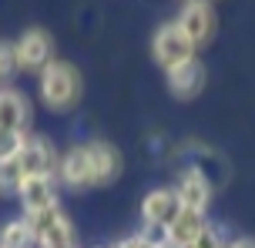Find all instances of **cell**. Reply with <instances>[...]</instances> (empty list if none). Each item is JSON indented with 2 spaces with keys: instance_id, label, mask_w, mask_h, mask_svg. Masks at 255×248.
<instances>
[{
  "instance_id": "obj_1",
  "label": "cell",
  "mask_w": 255,
  "mask_h": 248,
  "mask_svg": "<svg viewBox=\"0 0 255 248\" xmlns=\"http://www.w3.org/2000/svg\"><path fill=\"white\" fill-rule=\"evenodd\" d=\"M37 104L47 114H71L84 101V74L74 61L54 57L51 64L37 74Z\"/></svg>"
},
{
  "instance_id": "obj_2",
  "label": "cell",
  "mask_w": 255,
  "mask_h": 248,
  "mask_svg": "<svg viewBox=\"0 0 255 248\" xmlns=\"http://www.w3.org/2000/svg\"><path fill=\"white\" fill-rule=\"evenodd\" d=\"M34 134V101L17 84H0V165H7Z\"/></svg>"
},
{
  "instance_id": "obj_3",
  "label": "cell",
  "mask_w": 255,
  "mask_h": 248,
  "mask_svg": "<svg viewBox=\"0 0 255 248\" xmlns=\"http://www.w3.org/2000/svg\"><path fill=\"white\" fill-rule=\"evenodd\" d=\"M10 195L20 205L17 215H24L30 225H37L40 218H47V215H54V211L61 208V188L54 181V174H27V178H17Z\"/></svg>"
},
{
  "instance_id": "obj_4",
  "label": "cell",
  "mask_w": 255,
  "mask_h": 248,
  "mask_svg": "<svg viewBox=\"0 0 255 248\" xmlns=\"http://www.w3.org/2000/svg\"><path fill=\"white\" fill-rule=\"evenodd\" d=\"M195 57H198V47L191 44V37L178 27L175 17H168V20H161V24L154 27L151 61H154V67H158L161 74L171 71V67H178V64H188V61H195Z\"/></svg>"
},
{
  "instance_id": "obj_5",
  "label": "cell",
  "mask_w": 255,
  "mask_h": 248,
  "mask_svg": "<svg viewBox=\"0 0 255 248\" xmlns=\"http://www.w3.org/2000/svg\"><path fill=\"white\" fill-rule=\"evenodd\" d=\"M13 57H17V74H34V78H37L40 71L57 57L54 34L40 24L24 27V30L13 37Z\"/></svg>"
},
{
  "instance_id": "obj_6",
  "label": "cell",
  "mask_w": 255,
  "mask_h": 248,
  "mask_svg": "<svg viewBox=\"0 0 255 248\" xmlns=\"http://www.w3.org/2000/svg\"><path fill=\"white\" fill-rule=\"evenodd\" d=\"M171 191H175L181 208L195 211V215H208L212 198H215V181H212V174H208L198 161H188V165L178 168Z\"/></svg>"
},
{
  "instance_id": "obj_7",
  "label": "cell",
  "mask_w": 255,
  "mask_h": 248,
  "mask_svg": "<svg viewBox=\"0 0 255 248\" xmlns=\"http://www.w3.org/2000/svg\"><path fill=\"white\" fill-rule=\"evenodd\" d=\"M54 181H57V188L74 191V195H81V191H94V174H91V158H88L84 141L67 144L61 155H57Z\"/></svg>"
},
{
  "instance_id": "obj_8",
  "label": "cell",
  "mask_w": 255,
  "mask_h": 248,
  "mask_svg": "<svg viewBox=\"0 0 255 248\" xmlns=\"http://www.w3.org/2000/svg\"><path fill=\"white\" fill-rule=\"evenodd\" d=\"M181 211L178 198L171 191V184H158V188H148L138 201V218L144 232H165L168 225L175 222V215Z\"/></svg>"
},
{
  "instance_id": "obj_9",
  "label": "cell",
  "mask_w": 255,
  "mask_h": 248,
  "mask_svg": "<svg viewBox=\"0 0 255 248\" xmlns=\"http://www.w3.org/2000/svg\"><path fill=\"white\" fill-rule=\"evenodd\" d=\"M175 20H178V27L191 37V44H195L198 51L208 47L218 34V10L208 0H188V3H181L178 13H175Z\"/></svg>"
},
{
  "instance_id": "obj_10",
  "label": "cell",
  "mask_w": 255,
  "mask_h": 248,
  "mask_svg": "<svg viewBox=\"0 0 255 248\" xmlns=\"http://www.w3.org/2000/svg\"><path fill=\"white\" fill-rule=\"evenodd\" d=\"M205 84H208V67H205L202 57H195L188 64H178L165 71V91L175 97V101H198L205 91Z\"/></svg>"
},
{
  "instance_id": "obj_11",
  "label": "cell",
  "mask_w": 255,
  "mask_h": 248,
  "mask_svg": "<svg viewBox=\"0 0 255 248\" xmlns=\"http://www.w3.org/2000/svg\"><path fill=\"white\" fill-rule=\"evenodd\" d=\"M84 148H88V158H91L94 188H111V184H118V178L125 174V158L118 151V144L91 138V141H84Z\"/></svg>"
},
{
  "instance_id": "obj_12",
  "label": "cell",
  "mask_w": 255,
  "mask_h": 248,
  "mask_svg": "<svg viewBox=\"0 0 255 248\" xmlns=\"http://www.w3.org/2000/svg\"><path fill=\"white\" fill-rule=\"evenodd\" d=\"M212 225H208V215H195V211L181 208L175 215V222L161 232V242L168 248H198L208 238Z\"/></svg>"
},
{
  "instance_id": "obj_13",
  "label": "cell",
  "mask_w": 255,
  "mask_h": 248,
  "mask_svg": "<svg viewBox=\"0 0 255 248\" xmlns=\"http://www.w3.org/2000/svg\"><path fill=\"white\" fill-rule=\"evenodd\" d=\"M34 232H37V248H81L77 245V228L64 208L40 218L34 225Z\"/></svg>"
},
{
  "instance_id": "obj_14",
  "label": "cell",
  "mask_w": 255,
  "mask_h": 248,
  "mask_svg": "<svg viewBox=\"0 0 255 248\" xmlns=\"http://www.w3.org/2000/svg\"><path fill=\"white\" fill-rule=\"evenodd\" d=\"M0 248H37V232L24 215L0 222Z\"/></svg>"
},
{
  "instance_id": "obj_15",
  "label": "cell",
  "mask_w": 255,
  "mask_h": 248,
  "mask_svg": "<svg viewBox=\"0 0 255 248\" xmlns=\"http://www.w3.org/2000/svg\"><path fill=\"white\" fill-rule=\"evenodd\" d=\"M17 78V57H13V40L0 37V84H10Z\"/></svg>"
},
{
  "instance_id": "obj_16",
  "label": "cell",
  "mask_w": 255,
  "mask_h": 248,
  "mask_svg": "<svg viewBox=\"0 0 255 248\" xmlns=\"http://www.w3.org/2000/svg\"><path fill=\"white\" fill-rule=\"evenodd\" d=\"M225 248H255V238H235V242H225Z\"/></svg>"
},
{
  "instance_id": "obj_17",
  "label": "cell",
  "mask_w": 255,
  "mask_h": 248,
  "mask_svg": "<svg viewBox=\"0 0 255 248\" xmlns=\"http://www.w3.org/2000/svg\"><path fill=\"white\" fill-rule=\"evenodd\" d=\"M3 195H7V191H3V184H0V198H3Z\"/></svg>"
}]
</instances>
